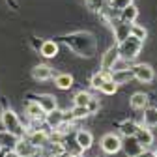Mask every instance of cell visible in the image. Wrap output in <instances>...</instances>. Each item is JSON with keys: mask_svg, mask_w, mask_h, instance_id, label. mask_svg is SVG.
Instances as JSON below:
<instances>
[{"mask_svg": "<svg viewBox=\"0 0 157 157\" xmlns=\"http://www.w3.org/2000/svg\"><path fill=\"white\" fill-rule=\"evenodd\" d=\"M101 150L109 155H114L122 150V139L114 133H107L103 139H101Z\"/></svg>", "mask_w": 157, "mask_h": 157, "instance_id": "5", "label": "cell"}, {"mask_svg": "<svg viewBox=\"0 0 157 157\" xmlns=\"http://www.w3.org/2000/svg\"><path fill=\"white\" fill-rule=\"evenodd\" d=\"M153 157H157V150H155V151H153Z\"/></svg>", "mask_w": 157, "mask_h": 157, "instance_id": "33", "label": "cell"}, {"mask_svg": "<svg viewBox=\"0 0 157 157\" xmlns=\"http://www.w3.org/2000/svg\"><path fill=\"white\" fill-rule=\"evenodd\" d=\"M64 157H77V155H73V153H69V155H64Z\"/></svg>", "mask_w": 157, "mask_h": 157, "instance_id": "32", "label": "cell"}, {"mask_svg": "<svg viewBox=\"0 0 157 157\" xmlns=\"http://www.w3.org/2000/svg\"><path fill=\"white\" fill-rule=\"evenodd\" d=\"M75 140H77V146L81 150H90L92 144H94V135L86 129H81V131H77Z\"/></svg>", "mask_w": 157, "mask_h": 157, "instance_id": "11", "label": "cell"}, {"mask_svg": "<svg viewBox=\"0 0 157 157\" xmlns=\"http://www.w3.org/2000/svg\"><path fill=\"white\" fill-rule=\"evenodd\" d=\"M142 122H144L146 127H157V109L155 107H146L144 109Z\"/></svg>", "mask_w": 157, "mask_h": 157, "instance_id": "19", "label": "cell"}, {"mask_svg": "<svg viewBox=\"0 0 157 157\" xmlns=\"http://www.w3.org/2000/svg\"><path fill=\"white\" fill-rule=\"evenodd\" d=\"M131 71H133V78H136L139 82H144V84L153 82V78H155V71L150 64H135Z\"/></svg>", "mask_w": 157, "mask_h": 157, "instance_id": "3", "label": "cell"}, {"mask_svg": "<svg viewBox=\"0 0 157 157\" xmlns=\"http://www.w3.org/2000/svg\"><path fill=\"white\" fill-rule=\"evenodd\" d=\"M25 112H26V116L30 118V120H34V122H43V118H45V112H43V109L39 107L36 101H30V103H26V107H25Z\"/></svg>", "mask_w": 157, "mask_h": 157, "instance_id": "12", "label": "cell"}, {"mask_svg": "<svg viewBox=\"0 0 157 157\" xmlns=\"http://www.w3.org/2000/svg\"><path fill=\"white\" fill-rule=\"evenodd\" d=\"M129 34H131V36H135L136 39H140V41H144V39H146V36H148V32H146V28H144V26H140V25H135V23H131Z\"/></svg>", "mask_w": 157, "mask_h": 157, "instance_id": "25", "label": "cell"}, {"mask_svg": "<svg viewBox=\"0 0 157 157\" xmlns=\"http://www.w3.org/2000/svg\"><path fill=\"white\" fill-rule=\"evenodd\" d=\"M109 77H110V73H109V71H97V73H94V75H92V78H90V84H92V88L99 90V88H101V84L107 81Z\"/></svg>", "mask_w": 157, "mask_h": 157, "instance_id": "22", "label": "cell"}, {"mask_svg": "<svg viewBox=\"0 0 157 157\" xmlns=\"http://www.w3.org/2000/svg\"><path fill=\"white\" fill-rule=\"evenodd\" d=\"M148 95L144 94V92H135L133 95H131V99H129V105L135 109V110H144L146 107H148Z\"/></svg>", "mask_w": 157, "mask_h": 157, "instance_id": "17", "label": "cell"}, {"mask_svg": "<svg viewBox=\"0 0 157 157\" xmlns=\"http://www.w3.org/2000/svg\"><path fill=\"white\" fill-rule=\"evenodd\" d=\"M99 90H101V92H103L105 95H114V94L118 92V84H116V82L112 81L110 77H109L107 81H105V82L101 84V88H99Z\"/></svg>", "mask_w": 157, "mask_h": 157, "instance_id": "26", "label": "cell"}, {"mask_svg": "<svg viewBox=\"0 0 157 157\" xmlns=\"http://www.w3.org/2000/svg\"><path fill=\"white\" fill-rule=\"evenodd\" d=\"M39 52L45 58H54L58 54V45L52 39H47V41H41V47H39Z\"/></svg>", "mask_w": 157, "mask_h": 157, "instance_id": "18", "label": "cell"}, {"mask_svg": "<svg viewBox=\"0 0 157 157\" xmlns=\"http://www.w3.org/2000/svg\"><path fill=\"white\" fill-rule=\"evenodd\" d=\"M54 84L60 88V90H69L73 86V77L69 73H60V75H56Z\"/></svg>", "mask_w": 157, "mask_h": 157, "instance_id": "21", "label": "cell"}, {"mask_svg": "<svg viewBox=\"0 0 157 157\" xmlns=\"http://www.w3.org/2000/svg\"><path fill=\"white\" fill-rule=\"evenodd\" d=\"M90 99H92V95H90L88 92H77L75 97H73V103H75L77 107H86Z\"/></svg>", "mask_w": 157, "mask_h": 157, "instance_id": "27", "label": "cell"}, {"mask_svg": "<svg viewBox=\"0 0 157 157\" xmlns=\"http://www.w3.org/2000/svg\"><path fill=\"white\" fill-rule=\"evenodd\" d=\"M136 129H139V125H136L133 120H125V122L120 124V133H122L124 136H131V135H135Z\"/></svg>", "mask_w": 157, "mask_h": 157, "instance_id": "23", "label": "cell"}, {"mask_svg": "<svg viewBox=\"0 0 157 157\" xmlns=\"http://www.w3.org/2000/svg\"><path fill=\"white\" fill-rule=\"evenodd\" d=\"M110 78L118 86H120V84H127L133 78V71H131V67L129 69H112L110 71Z\"/></svg>", "mask_w": 157, "mask_h": 157, "instance_id": "15", "label": "cell"}, {"mask_svg": "<svg viewBox=\"0 0 157 157\" xmlns=\"http://www.w3.org/2000/svg\"><path fill=\"white\" fill-rule=\"evenodd\" d=\"M0 122H2V127L6 131H10L11 135L19 136V139H23L25 136V127L21 124V120H19V116L11 110V109H6L2 112V116H0Z\"/></svg>", "mask_w": 157, "mask_h": 157, "instance_id": "2", "label": "cell"}, {"mask_svg": "<svg viewBox=\"0 0 157 157\" xmlns=\"http://www.w3.org/2000/svg\"><path fill=\"white\" fill-rule=\"evenodd\" d=\"M109 4H110V8H112V10L122 11L124 8H127L129 4H133V0H109Z\"/></svg>", "mask_w": 157, "mask_h": 157, "instance_id": "28", "label": "cell"}, {"mask_svg": "<svg viewBox=\"0 0 157 157\" xmlns=\"http://www.w3.org/2000/svg\"><path fill=\"white\" fill-rule=\"evenodd\" d=\"M4 157H19V155H17V153H15L13 150H8V151L4 153Z\"/></svg>", "mask_w": 157, "mask_h": 157, "instance_id": "31", "label": "cell"}, {"mask_svg": "<svg viewBox=\"0 0 157 157\" xmlns=\"http://www.w3.org/2000/svg\"><path fill=\"white\" fill-rule=\"evenodd\" d=\"M142 43H144V41L136 39V37L131 36V34H129L125 39H122L120 45H118L120 60H124V62H133V60H136V56H139L140 51H142Z\"/></svg>", "mask_w": 157, "mask_h": 157, "instance_id": "1", "label": "cell"}, {"mask_svg": "<svg viewBox=\"0 0 157 157\" xmlns=\"http://www.w3.org/2000/svg\"><path fill=\"white\" fill-rule=\"evenodd\" d=\"M52 77V67L47 66V64H39L32 69V78L34 81H39V82H45Z\"/></svg>", "mask_w": 157, "mask_h": 157, "instance_id": "10", "label": "cell"}, {"mask_svg": "<svg viewBox=\"0 0 157 157\" xmlns=\"http://www.w3.org/2000/svg\"><path fill=\"white\" fill-rule=\"evenodd\" d=\"M120 60V52H118V47H110L105 54H103V58H101V71H112L114 67H116V62Z\"/></svg>", "mask_w": 157, "mask_h": 157, "instance_id": "7", "label": "cell"}, {"mask_svg": "<svg viewBox=\"0 0 157 157\" xmlns=\"http://www.w3.org/2000/svg\"><path fill=\"white\" fill-rule=\"evenodd\" d=\"M71 116L73 118H86V116H90V112H88V109L86 107H73V110H71Z\"/></svg>", "mask_w": 157, "mask_h": 157, "instance_id": "29", "label": "cell"}, {"mask_svg": "<svg viewBox=\"0 0 157 157\" xmlns=\"http://www.w3.org/2000/svg\"><path fill=\"white\" fill-rule=\"evenodd\" d=\"M13 151H15L19 157H34V155L39 151V148H36L28 139H25V136H23V139H19V140H17Z\"/></svg>", "mask_w": 157, "mask_h": 157, "instance_id": "6", "label": "cell"}, {"mask_svg": "<svg viewBox=\"0 0 157 157\" xmlns=\"http://www.w3.org/2000/svg\"><path fill=\"white\" fill-rule=\"evenodd\" d=\"M34 101L43 109V112H51V110L56 109V97L51 95V94H41V95H37Z\"/></svg>", "mask_w": 157, "mask_h": 157, "instance_id": "13", "label": "cell"}, {"mask_svg": "<svg viewBox=\"0 0 157 157\" xmlns=\"http://www.w3.org/2000/svg\"><path fill=\"white\" fill-rule=\"evenodd\" d=\"M129 28H131V25H129V23H124V21H122V25H118V26L114 28V34H116V39H118V41H122V39H125V37L129 36Z\"/></svg>", "mask_w": 157, "mask_h": 157, "instance_id": "24", "label": "cell"}, {"mask_svg": "<svg viewBox=\"0 0 157 157\" xmlns=\"http://www.w3.org/2000/svg\"><path fill=\"white\" fill-rule=\"evenodd\" d=\"M135 139L139 140L144 148H148V146L153 144L155 136H153V133L150 131V127H146V125H139V129H136V133H135Z\"/></svg>", "mask_w": 157, "mask_h": 157, "instance_id": "9", "label": "cell"}, {"mask_svg": "<svg viewBox=\"0 0 157 157\" xmlns=\"http://www.w3.org/2000/svg\"><path fill=\"white\" fill-rule=\"evenodd\" d=\"M86 109H88L90 114H95L97 110H99V101H97L95 97H92V99L88 101V105H86Z\"/></svg>", "mask_w": 157, "mask_h": 157, "instance_id": "30", "label": "cell"}, {"mask_svg": "<svg viewBox=\"0 0 157 157\" xmlns=\"http://www.w3.org/2000/svg\"><path fill=\"white\" fill-rule=\"evenodd\" d=\"M28 140H30L36 148H47V144H49V135H47L43 129H36V131L30 133Z\"/></svg>", "mask_w": 157, "mask_h": 157, "instance_id": "14", "label": "cell"}, {"mask_svg": "<svg viewBox=\"0 0 157 157\" xmlns=\"http://www.w3.org/2000/svg\"><path fill=\"white\" fill-rule=\"evenodd\" d=\"M17 140H19V136H15V135H11L10 131H0V150H13L15 148V144H17Z\"/></svg>", "mask_w": 157, "mask_h": 157, "instance_id": "16", "label": "cell"}, {"mask_svg": "<svg viewBox=\"0 0 157 157\" xmlns=\"http://www.w3.org/2000/svg\"><path fill=\"white\" fill-rule=\"evenodd\" d=\"M122 150H124L125 157H140L146 148L135 139V135H131V136H124V140H122Z\"/></svg>", "mask_w": 157, "mask_h": 157, "instance_id": "4", "label": "cell"}, {"mask_svg": "<svg viewBox=\"0 0 157 157\" xmlns=\"http://www.w3.org/2000/svg\"><path fill=\"white\" fill-rule=\"evenodd\" d=\"M136 17H139V10H136V6L135 4H129L127 8H124L122 10V21L124 23H135L136 21Z\"/></svg>", "mask_w": 157, "mask_h": 157, "instance_id": "20", "label": "cell"}, {"mask_svg": "<svg viewBox=\"0 0 157 157\" xmlns=\"http://www.w3.org/2000/svg\"><path fill=\"white\" fill-rule=\"evenodd\" d=\"M43 122L51 127V129H58L64 122H66V112L62 110H58V107L51 112H45V118H43Z\"/></svg>", "mask_w": 157, "mask_h": 157, "instance_id": "8", "label": "cell"}]
</instances>
